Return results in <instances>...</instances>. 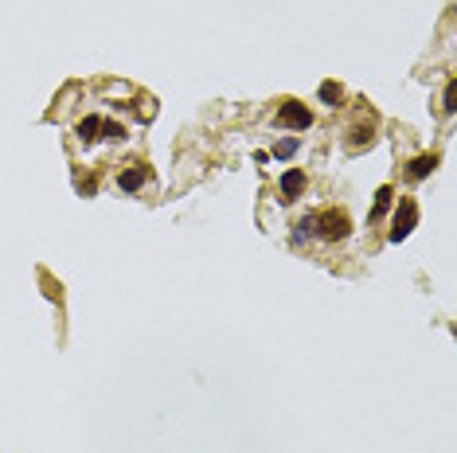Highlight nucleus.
<instances>
[{
	"label": "nucleus",
	"instance_id": "1",
	"mask_svg": "<svg viewBox=\"0 0 457 453\" xmlns=\"http://www.w3.org/2000/svg\"><path fill=\"white\" fill-rule=\"evenodd\" d=\"M348 235H352V219H348L344 207L317 211V238L321 243H344Z\"/></svg>",
	"mask_w": 457,
	"mask_h": 453
},
{
	"label": "nucleus",
	"instance_id": "2",
	"mask_svg": "<svg viewBox=\"0 0 457 453\" xmlns=\"http://www.w3.org/2000/svg\"><path fill=\"white\" fill-rule=\"evenodd\" d=\"M274 126H281V129H297V133H305V129L313 126V114H309V106H305V102L286 98V102L278 106V114H274Z\"/></svg>",
	"mask_w": 457,
	"mask_h": 453
},
{
	"label": "nucleus",
	"instance_id": "3",
	"mask_svg": "<svg viewBox=\"0 0 457 453\" xmlns=\"http://www.w3.org/2000/svg\"><path fill=\"white\" fill-rule=\"evenodd\" d=\"M418 226V203L406 195V200H398V207H395V219H391V231H387V238L391 243H403L410 231Z\"/></svg>",
	"mask_w": 457,
	"mask_h": 453
},
{
	"label": "nucleus",
	"instance_id": "4",
	"mask_svg": "<svg viewBox=\"0 0 457 453\" xmlns=\"http://www.w3.org/2000/svg\"><path fill=\"white\" fill-rule=\"evenodd\" d=\"M145 184H149V164H129L126 172H118V188L126 195H137Z\"/></svg>",
	"mask_w": 457,
	"mask_h": 453
},
{
	"label": "nucleus",
	"instance_id": "5",
	"mask_svg": "<svg viewBox=\"0 0 457 453\" xmlns=\"http://www.w3.org/2000/svg\"><path fill=\"white\" fill-rule=\"evenodd\" d=\"M278 192H281V200H286V203H293L297 195L305 192V172H301V168H289V172H281Z\"/></svg>",
	"mask_w": 457,
	"mask_h": 453
},
{
	"label": "nucleus",
	"instance_id": "6",
	"mask_svg": "<svg viewBox=\"0 0 457 453\" xmlns=\"http://www.w3.org/2000/svg\"><path fill=\"white\" fill-rule=\"evenodd\" d=\"M434 168H438V152H418V157L406 164V176H410V180H426Z\"/></svg>",
	"mask_w": 457,
	"mask_h": 453
},
{
	"label": "nucleus",
	"instance_id": "7",
	"mask_svg": "<svg viewBox=\"0 0 457 453\" xmlns=\"http://www.w3.org/2000/svg\"><path fill=\"white\" fill-rule=\"evenodd\" d=\"M372 121H367V126H352L348 129V137H344V145H348V152H360V149H367V145H372Z\"/></svg>",
	"mask_w": 457,
	"mask_h": 453
},
{
	"label": "nucleus",
	"instance_id": "8",
	"mask_svg": "<svg viewBox=\"0 0 457 453\" xmlns=\"http://www.w3.org/2000/svg\"><path fill=\"white\" fill-rule=\"evenodd\" d=\"M75 137H78V141H83V145H94V141H102V118H94V114H90V118H83V121H78V126H75Z\"/></svg>",
	"mask_w": 457,
	"mask_h": 453
},
{
	"label": "nucleus",
	"instance_id": "9",
	"mask_svg": "<svg viewBox=\"0 0 457 453\" xmlns=\"http://www.w3.org/2000/svg\"><path fill=\"white\" fill-rule=\"evenodd\" d=\"M391 203H395V188L383 184L379 192H375V207H372V215H367V223H379V219L391 211Z\"/></svg>",
	"mask_w": 457,
	"mask_h": 453
},
{
	"label": "nucleus",
	"instance_id": "10",
	"mask_svg": "<svg viewBox=\"0 0 457 453\" xmlns=\"http://www.w3.org/2000/svg\"><path fill=\"white\" fill-rule=\"evenodd\" d=\"M297 231H293V243H309V238H317V211H305L301 219H297Z\"/></svg>",
	"mask_w": 457,
	"mask_h": 453
},
{
	"label": "nucleus",
	"instance_id": "11",
	"mask_svg": "<svg viewBox=\"0 0 457 453\" xmlns=\"http://www.w3.org/2000/svg\"><path fill=\"white\" fill-rule=\"evenodd\" d=\"M317 98H321L324 106H344V86H340V83H321Z\"/></svg>",
	"mask_w": 457,
	"mask_h": 453
},
{
	"label": "nucleus",
	"instance_id": "12",
	"mask_svg": "<svg viewBox=\"0 0 457 453\" xmlns=\"http://www.w3.org/2000/svg\"><path fill=\"white\" fill-rule=\"evenodd\" d=\"M297 149H301V141H297V137H281V141L274 145V160H289V157H297Z\"/></svg>",
	"mask_w": 457,
	"mask_h": 453
},
{
	"label": "nucleus",
	"instance_id": "13",
	"mask_svg": "<svg viewBox=\"0 0 457 453\" xmlns=\"http://www.w3.org/2000/svg\"><path fill=\"white\" fill-rule=\"evenodd\" d=\"M441 109H446V114H457V78H449V83H446V94H441Z\"/></svg>",
	"mask_w": 457,
	"mask_h": 453
},
{
	"label": "nucleus",
	"instance_id": "14",
	"mask_svg": "<svg viewBox=\"0 0 457 453\" xmlns=\"http://www.w3.org/2000/svg\"><path fill=\"white\" fill-rule=\"evenodd\" d=\"M126 137V126H118V121H106L102 118V141H121Z\"/></svg>",
	"mask_w": 457,
	"mask_h": 453
},
{
	"label": "nucleus",
	"instance_id": "15",
	"mask_svg": "<svg viewBox=\"0 0 457 453\" xmlns=\"http://www.w3.org/2000/svg\"><path fill=\"white\" fill-rule=\"evenodd\" d=\"M94 188H98L94 180H83V184H78V192H83V195H94Z\"/></svg>",
	"mask_w": 457,
	"mask_h": 453
}]
</instances>
